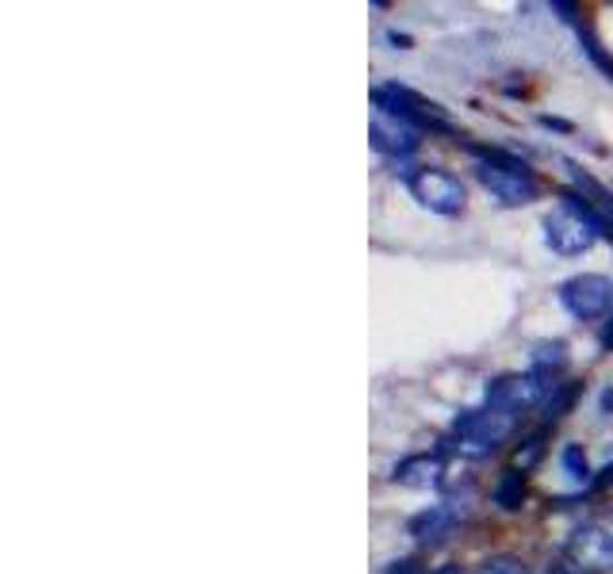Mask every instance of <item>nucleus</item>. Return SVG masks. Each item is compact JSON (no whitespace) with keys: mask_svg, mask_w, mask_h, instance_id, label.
Masks as SVG:
<instances>
[{"mask_svg":"<svg viewBox=\"0 0 613 574\" xmlns=\"http://www.w3.org/2000/svg\"><path fill=\"white\" fill-rule=\"evenodd\" d=\"M479 165L476 177L479 185L491 191V199H498L503 207H525L541 196V180L522 158H511L506 150H476Z\"/></svg>","mask_w":613,"mask_h":574,"instance_id":"f257e3e1","label":"nucleus"},{"mask_svg":"<svg viewBox=\"0 0 613 574\" xmlns=\"http://www.w3.org/2000/svg\"><path fill=\"white\" fill-rule=\"evenodd\" d=\"M517 425V414H506V410H495V406H483V410H468L464 417H456L453 425V437H448L445 448L461 452L468 459H483L491 456L506 437L514 433Z\"/></svg>","mask_w":613,"mask_h":574,"instance_id":"f03ea898","label":"nucleus"},{"mask_svg":"<svg viewBox=\"0 0 613 574\" xmlns=\"http://www.w3.org/2000/svg\"><path fill=\"white\" fill-rule=\"evenodd\" d=\"M373 103L376 111H387V116L403 119V123H411L414 130H422V135H456L453 119L445 116V108H437L434 100H426V96H418L407 85H379L373 89Z\"/></svg>","mask_w":613,"mask_h":574,"instance_id":"7ed1b4c3","label":"nucleus"},{"mask_svg":"<svg viewBox=\"0 0 613 574\" xmlns=\"http://www.w3.org/2000/svg\"><path fill=\"white\" fill-rule=\"evenodd\" d=\"M407 188L426 211L445 215V219H456V215L464 211V204H468L461 180H456L448 169H437V165H418V169H411Z\"/></svg>","mask_w":613,"mask_h":574,"instance_id":"20e7f679","label":"nucleus"},{"mask_svg":"<svg viewBox=\"0 0 613 574\" xmlns=\"http://www.w3.org/2000/svg\"><path fill=\"white\" fill-rule=\"evenodd\" d=\"M560 303H564V310L572 318L599 321L606 318L613 307V280L602 273H580L560 284Z\"/></svg>","mask_w":613,"mask_h":574,"instance_id":"39448f33","label":"nucleus"},{"mask_svg":"<svg viewBox=\"0 0 613 574\" xmlns=\"http://www.w3.org/2000/svg\"><path fill=\"white\" fill-rule=\"evenodd\" d=\"M541 226H545V246L560 257H580L594 246V238H599V226L567 204H560L556 211L545 215Z\"/></svg>","mask_w":613,"mask_h":574,"instance_id":"423d86ee","label":"nucleus"},{"mask_svg":"<svg viewBox=\"0 0 613 574\" xmlns=\"http://www.w3.org/2000/svg\"><path fill=\"white\" fill-rule=\"evenodd\" d=\"M567 172H572V188L560 191V204L583 211L586 219L599 226V234L613 238V191H606L594 177H586L575 161H567Z\"/></svg>","mask_w":613,"mask_h":574,"instance_id":"0eeeda50","label":"nucleus"},{"mask_svg":"<svg viewBox=\"0 0 613 574\" xmlns=\"http://www.w3.org/2000/svg\"><path fill=\"white\" fill-rule=\"evenodd\" d=\"M552 387H556V383L533 368L522 372V376H503L487 387V406L506 410V414H522V410H530V406H545Z\"/></svg>","mask_w":613,"mask_h":574,"instance_id":"6e6552de","label":"nucleus"},{"mask_svg":"<svg viewBox=\"0 0 613 574\" xmlns=\"http://www.w3.org/2000/svg\"><path fill=\"white\" fill-rule=\"evenodd\" d=\"M564 560L575 574H610L613 571V533L602 525H580L564 544Z\"/></svg>","mask_w":613,"mask_h":574,"instance_id":"1a4fd4ad","label":"nucleus"},{"mask_svg":"<svg viewBox=\"0 0 613 574\" xmlns=\"http://www.w3.org/2000/svg\"><path fill=\"white\" fill-rule=\"evenodd\" d=\"M368 135H373L376 150L392 161H407L411 154L422 146V130H414L411 123H403V119L387 116V111H373V127H368Z\"/></svg>","mask_w":613,"mask_h":574,"instance_id":"9d476101","label":"nucleus"},{"mask_svg":"<svg viewBox=\"0 0 613 574\" xmlns=\"http://www.w3.org/2000/svg\"><path fill=\"white\" fill-rule=\"evenodd\" d=\"M461 517H464V506H456V502L429 506V509H422L418 517H411V536L422 547H434V544H442L448 533H453V525Z\"/></svg>","mask_w":613,"mask_h":574,"instance_id":"9b49d317","label":"nucleus"},{"mask_svg":"<svg viewBox=\"0 0 613 574\" xmlns=\"http://www.w3.org/2000/svg\"><path fill=\"white\" fill-rule=\"evenodd\" d=\"M442 452H422V456H407L403 464H395L392 478L399 486H414V491H426V486H437L442 483Z\"/></svg>","mask_w":613,"mask_h":574,"instance_id":"f8f14e48","label":"nucleus"},{"mask_svg":"<svg viewBox=\"0 0 613 574\" xmlns=\"http://www.w3.org/2000/svg\"><path fill=\"white\" fill-rule=\"evenodd\" d=\"M545 445H548V425H541L537 433H530V437L522 441V445L514 448V456H511V472H533V467L545 459Z\"/></svg>","mask_w":613,"mask_h":574,"instance_id":"ddd939ff","label":"nucleus"},{"mask_svg":"<svg viewBox=\"0 0 613 574\" xmlns=\"http://www.w3.org/2000/svg\"><path fill=\"white\" fill-rule=\"evenodd\" d=\"M567 345L564 342H537L533 345V372H541V376H556V372L567 368Z\"/></svg>","mask_w":613,"mask_h":574,"instance_id":"4468645a","label":"nucleus"},{"mask_svg":"<svg viewBox=\"0 0 613 574\" xmlns=\"http://www.w3.org/2000/svg\"><path fill=\"white\" fill-rule=\"evenodd\" d=\"M580 390H583L580 383H556V387H552V395L545 398V406H541V410H545V425L560 422V417L572 410L575 398H580Z\"/></svg>","mask_w":613,"mask_h":574,"instance_id":"2eb2a0df","label":"nucleus"},{"mask_svg":"<svg viewBox=\"0 0 613 574\" xmlns=\"http://www.w3.org/2000/svg\"><path fill=\"white\" fill-rule=\"evenodd\" d=\"M522 498H525V475L506 472L503 478H498V486H495V502L503 509H517V506H522Z\"/></svg>","mask_w":613,"mask_h":574,"instance_id":"dca6fc26","label":"nucleus"},{"mask_svg":"<svg viewBox=\"0 0 613 574\" xmlns=\"http://www.w3.org/2000/svg\"><path fill=\"white\" fill-rule=\"evenodd\" d=\"M479 574H530V571H525V563L514 560V555H495V560L483 563Z\"/></svg>","mask_w":613,"mask_h":574,"instance_id":"f3484780","label":"nucleus"},{"mask_svg":"<svg viewBox=\"0 0 613 574\" xmlns=\"http://www.w3.org/2000/svg\"><path fill=\"white\" fill-rule=\"evenodd\" d=\"M564 472L572 475V478H586L591 475V467H586V456H583V448H564Z\"/></svg>","mask_w":613,"mask_h":574,"instance_id":"a211bd4d","label":"nucleus"},{"mask_svg":"<svg viewBox=\"0 0 613 574\" xmlns=\"http://www.w3.org/2000/svg\"><path fill=\"white\" fill-rule=\"evenodd\" d=\"M606 486H613V464L602 467L599 478H591V491H606Z\"/></svg>","mask_w":613,"mask_h":574,"instance_id":"6ab92c4d","label":"nucleus"},{"mask_svg":"<svg viewBox=\"0 0 613 574\" xmlns=\"http://www.w3.org/2000/svg\"><path fill=\"white\" fill-rule=\"evenodd\" d=\"M599 345H602V349H613V315L606 318V326H602V334H599Z\"/></svg>","mask_w":613,"mask_h":574,"instance_id":"aec40b11","label":"nucleus"},{"mask_svg":"<svg viewBox=\"0 0 613 574\" xmlns=\"http://www.w3.org/2000/svg\"><path fill=\"white\" fill-rule=\"evenodd\" d=\"M429 574H464V567H453V563H448V567H437V571H429Z\"/></svg>","mask_w":613,"mask_h":574,"instance_id":"412c9836","label":"nucleus"},{"mask_svg":"<svg viewBox=\"0 0 613 574\" xmlns=\"http://www.w3.org/2000/svg\"><path fill=\"white\" fill-rule=\"evenodd\" d=\"M545 574H575V571L572 567H548Z\"/></svg>","mask_w":613,"mask_h":574,"instance_id":"4be33fe9","label":"nucleus"},{"mask_svg":"<svg viewBox=\"0 0 613 574\" xmlns=\"http://www.w3.org/2000/svg\"><path fill=\"white\" fill-rule=\"evenodd\" d=\"M610 525H613V513H610Z\"/></svg>","mask_w":613,"mask_h":574,"instance_id":"5701e85b","label":"nucleus"}]
</instances>
